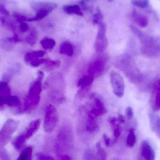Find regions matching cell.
Segmentation results:
<instances>
[{"instance_id": "6da1fadb", "label": "cell", "mask_w": 160, "mask_h": 160, "mask_svg": "<svg viewBox=\"0 0 160 160\" xmlns=\"http://www.w3.org/2000/svg\"><path fill=\"white\" fill-rule=\"evenodd\" d=\"M130 27L140 39L142 45V52L144 54L151 57L159 55L160 37L150 36L132 25H131Z\"/></svg>"}, {"instance_id": "7a4b0ae2", "label": "cell", "mask_w": 160, "mask_h": 160, "mask_svg": "<svg viewBox=\"0 0 160 160\" xmlns=\"http://www.w3.org/2000/svg\"><path fill=\"white\" fill-rule=\"evenodd\" d=\"M43 71L39 70L37 73V78L30 86L28 95L25 99L23 112H29L32 111L39 104L40 94L42 91V81L44 78Z\"/></svg>"}, {"instance_id": "3957f363", "label": "cell", "mask_w": 160, "mask_h": 160, "mask_svg": "<svg viewBox=\"0 0 160 160\" xmlns=\"http://www.w3.org/2000/svg\"><path fill=\"white\" fill-rule=\"evenodd\" d=\"M73 135L72 130L68 127L64 126L61 128L57 134L55 143V150L59 156H63L72 147Z\"/></svg>"}, {"instance_id": "277c9868", "label": "cell", "mask_w": 160, "mask_h": 160, "mask_svg": "<svg viewBox=\"0 0 160 160\" xmlns=\"http://www.w3.org/2000/svg\"><path fill=\"white\" fill-rule=\"evenodd\" d=\"M122 58L121 66L123 71L132 82H139L142 80V75L133 60L128 55H125Z\"/></svg>"}, {"instance_id": "5b68a950", "label": "cell", "mask_w": 160, "mask_h": 160, "mask_svg": "<svg viewBox=\"0 0 160 160\" xmlns=\"http://www.w3.org/2000/svg\"><path fill=\"white\" fill-rule=\"evenodd\" d=\"M59 117L56 108L51 104L46 107L44 121V128L48 133L52 132L57 127Z\"/></svg>"}, {"instance_id": "8992f818", "label": "cell", "mask_w": 160, "mask_h": 160, "mask_svg": "<svg viewBox=\"0 0 160 160\" xmlns=\"http://www.w3.org/2000/svg\"><path fill=\"white\" fill-rule=\"evenodd\" d=\"M19 122L12 118L6 121L0 130V147L5 146L10 141L19 126Z\"/></svg>"}, {"instance_id": "52a82bcc", "label": "cell", "mask_w": 160, "mask_h": 160, "mask_svg": "<svg viewBox=\"0 0 160 160\" xmlns=\"http://www.w3.org/2000/svg\"><path fill=\"white\" fill-rule=\"evenodd\" d=\"M106 32V25L102 22L98 24V29L95 41V47L97 53H102L107 48L108 41Z\"/></svg>"}, {"instance_id": "ba28073f", "label": "cell", "mask_w": 160, "mask_h": 160, "mask_svg": "<svg viewBox=\"0 0 160 160\" xmlns=\"http://www.w3.org/2000/svg\"><path fill=\"white\" fill-rule=\"evenodd\" d=\"M110 81L113 94L118 98H122L125 93V84L122 76L117 72L112 71L110 74Z\"/></svg>"}, {"instance_id": "9c48e42d", "label": "cell", "mask_w": 160, "mask_h": 160, "mask_svg": "<svg viewBox=\"0 0 160 160\" xmlns=\"http://www.w3.org/2000/svg\"><path fill=\"white\" fill-rule=\"evenodd\" d=\"M105 58L99 57L91 63L88 69V75L93 76L95 78L99 77L103 74L107 62L106 58Z\"/></svg>"}, {"instance_id": "30bf717a", "label": "cell", "mask_w": 160, "mask_h": 160, "mask_svg": "<svg viewBox=\"0 0 160 160\" xmlns=\"http://www.w3.org/2000/svg\"><path fill=\"white\" fill-rule=\"evenodd\" d=\"M90 98L94 100V106L89 112L96 117L101 116L107 113V109L102 98L96 93H93Z\"/></svg>"}, {"instance_id": "8fae6325", "label": "cell", "mask_w": 160, "mask_h": 160, "mask_svg": "<svg viewBox=\"0 0 160 160\" xmlns=\"http://www.w3.org/2000/svg\"><path fill=\"white\" fill-rule=\"evenodd\" d=\"M140 160H155L156 153L152 147L147 141L141 143L140 148Z\"/></svg>"}, {"instance_id": "7c38bea8", "label": "cell", "mask_w": 160, "mask_h": 160, "mask_svg": "<svg viewBox=\"0 0 160 160\" xmlns=\"http://www.w3.org/2000/svg\"><path fill=\"white\" fill-rule=\"evenodd\" d=\"M32 7L36 12L43 11L50 14L57 7V4L52 2H38L33 3Z\"/></svg>"}, {"instance_id": "4fadbf2b", "label": "cell", "mask_w": 160, "mask_h": 160, "mask_svg": "<svg viewBox=\"0 0 160 160\" xmlns=\"http://www.w3.org/2000/svg\"><path fill=\"white\" fill-rule=\"evenodd\" d=\"M11 89L7 82H0V107H3L5 104V101L11 96Z\"/></svg>"}, {"instance_id": "5bb4252c", "label": "cell", "mask_w": 160, "mask_h": 160, "mask_svg": "<svg viewBox=\"0 0 160 160\" xmlns=\"http://www.w3.org/2000/svg\"><path fill=\"white\" fill-rule=\"evenodd\" d=\"M41 124L40 119H36L32 121L29 124L22 134L27 140L32 137L38 130Z\"/></svg>"}, {"instance_id": "9a60e30c", "label": "cell", "mask_w": 160, "mask_h": 160, "mask_svg": "<svg viewBox=\"0 0 160 160\" xmlns=\"http://www.w3.org/2000/svg\"><path fill=\"white\" fill-rule=\"evenodd\" d=\"M150 127L151 130L154 132L156 136L160 139V116L150 113L149 114Z\"/></svg>"}, {"instance_id": "2e32d148", "label": "cell", "mask_w": 160, "mask_h": 160, "mask_svg": "<svg viewBox=\"0 0 160 160\" xmlns=\"http://www.w3.org/2000/svg\"><path fill=\"white\" fill-rule=\"evenodd\" d=\"M46 54V52L44 51H35L28 52L24 56V62L27 64L30 65L31 63L38 58H42Z\"/></svg>"}, {"instance_id": "e0dca14e", "label": "cell", "mask_w": 160, "mask_h": 160, "mask_svg": "<svg viewBox=\"0 0 160 160\" xmlns=\"http://www.w3.org/2000/svg\"><path fill=\"white\" fill-rule=\"evenodd\" d=\"M59 52L68 56H72L74 53V46L69 41H64L60 45Z\"/></svg>"}, {"instance_id": "ac0fdd59", "label": "cell", "mask_w": 160, "mask_h": 160, "mask_svg": "<svg viewBox=\"0 0 160 160\" xmlns=\"http://www.w3.org/2000/svg\"><path fill=\"white\" fill-rule=\"evenodd\" d=\"M132 16L134 22L141 28H145L148 25V19L143 15L134 11L132 12Z\"/></svg>"}, {"instance_id": "d6986e66", "label": "cell", "mask_w": 160, "mask_h": 160, "mask_svg": "<svg viewBox=\"0 0 160 160\" xmlns=\"http://www.w3.org/2000/svg\"><path fill=\"white\" fill-rule=\"evenodd\" d=\"M97 117L91 114L90 113H88V118L86 122V129L89 132H94L98 129V124L97 120Z\"/></svg>"}, {"instance_id": "ffe728a7", "label": "cell", "mask_w": 160, "mask_h": 160, "mask_svg": "<svg viewBox=\"0 0 160 160\" xmlns=\"http://www.w3.org/2000/svg\"><path fill=\"white\" fill-rule=\"evenodd\" d=\"M62 9L67 14L83 16V14L81 8L77 5H65L62 7Z\"/></svg>"}, {"instance_id": "44dd1931", "label": "cell", "mask_w": 160, "mask_h": 160, "mask_svg": "<svg viewBox=\"0 0 160 160\" xmlns=\"http://www.w3.org/2000/svg\"><path fill=\"white\" fill-rule=\"evenodd\" d=\"M20 69V66L18 64L10 68L3 75L2 81L8 82L14 77V75H16L19 71Z\"/></svg>"}, {"instance_id": "7402d4cb", "label": "cell", "mask_w": 160, "mask_h": 160, "mask_svg": "<svg viewBox=\"0 0 160 160\" xmlns=\"http://www.w3.org/2000/svg\"><path fill=\"white\" fill-rule=\"evenodd\" d=\"M27 140L23 134H21L17 136L12 142V145L15 149L17 150H20L23 147L27 142Z\"/></svg>"}, {"instance_id": "603a6c76", "label": "cell", "mask_w": 160, "mask_h": 160, "mask_svg": "<svg viewBox=\"0 0 160 160\" xmlns=\"http://www.w3.org/2000/svg\"><path fill=\"white\" fill-rule=\"evenodd\" d=\"M95 78L90 75H87L81 78L79 80L78 86L82 88H85L90 86L93 82Z\"/></svg>"}, {"instance_id": "cb8c5ba5", "label": "cell", "mask_w": 160, "mask_h": 160, "mask_svg": "<svg viewBox=\"0 0 160 160\" xmlns=\"http://www.w3.org/2000/svg\"><path fill=\"white\" fill-rule=\"evenodd\" d=\"M155 88L156 93L153 108L155 111H158L160 109V80L157 82Z\"/></svg>"}, {"instance_id": "d4e9b609", "label": "cell", "mask_w": 160, "mask_h": 160, "mask_svg": "<svg viewBox=\"0 0 160 160\" xmlns=\"http://www.w3.org/2000/svg\"><path fill=\"white\" fill-rule=\"evenodd\" d=\"M5 104L9 107H19L21 106L20 101L18 97L11 95L6 100Z\"/></svg>"}, {"instance_id": "484cf974", "label": "cell", "mask_w": 160, "mask_h": 160, "mask_svg": "<svg viewBox=\"0 0 160 160\" xmlns=\"http://www.w3.org/2000/svg\"><path fill=\"white\" fill-rule=\"evenodd\" d=\"M40 43L43 48L45 50L52 49L56 44V42L54 39L48 37L43 38Z\"/></svg>"}, {"instance_id": "4316f807", "label": "cell", "mask_w": 160, "mask_h": 160, "mask_svg": "<svg viewBox=\"0 0 160 160\" xmlns=\"http://www.w3.org/2000/svg\"><path fill=\"white\" fill-rule=\"evenodd\" d=\"M32 151V147H28L22 151L17 160H31Z\"/></svg>"}, {"instance_id": "83f0119b", "label": "cell", "mask_w": 160, "mask_h": 160, "mask_svg": "<svg viewBox=\"0 0 160 160\" xmlns=\"http://www.w3.org/2000/svg\"><path fill=\"white\" fill-rule=\"evenodd\" d=\"M61 65V62L59 60H50L48 62L45 63V67L44 68L47 71H52L56 68H59Z\"/></svg>"}, {"instance_id": "f1b7e54d", "label": "cell", "mask_w": 160, "mask_h": 160, "mask_svg": "<svg viewBox=\"0 0 160 160\" xmlns=\"http://www.w3.org/2000/svg\"><path fill=\"white\" fill-rule=\"evenodd\" d=\"M136 137L134 129L131 128L129 131L127 139V145L128 147H133L136 142Z\"/></svg>"}, {"instance_id": "f546056e", "label": "cell", "mask_w": 160, "mask_h": 160, "mask_svg": "<svg viewBox=\"0 0 160 160\" xmlns=\"http://www.w3.org/2000/svg\"><path fill=\"white\" fill-rule=\"evenodd\" d=\"M95 160H107V153L101 147L99 143L97 145V152Z\"/></svg>"}, {"instance_id": "4dcf8cb0", "label": "cell", "mask_w": 160, "mask_h": 160, "mask_svg": "<svg viewBox=\"0 0 160 160\" xmlns=\"http://www.w3.org/2000/svg\"><path fill=\"white\" fill-rule=\"evenodd\" d=\"M38 32L36 29H31L30 34L26 38V41L28 44L32 46L34 45L38 39Z\"/></svg>"}, {"instance_id": "1f68e13d", "label": "cell", "mask_w": 160, "mask_h": 160, "mask_svg": "<svg viewBox=\"0 0 160 160\" xmlns=\"http://www.w3.org/2000/svg\"><path fill=\"white\" fill-rule=\"evenodd\" d=\"M103 20V15L101 11L99 8H98L96 13L94 14L93 17V23L94 24H98L102 22Z\"/></svg>"}, {"instance_id": "d6a6232c", "label": "cell", "mask_w": 160, "mask_h": 160, "mask_svg": "<svg viewBox=\"0 0 160 160\" xmlns=\"http://www.w3.org/2000/svg\"><path fill=\"white\" fill-rule=\"evenodd\" d=\"M120 124V123H117L112 126L113 128V133L114 141H116L121 134L122 130H121Z\"/></svg>"}, {"instance_id": "836d02e7", "label": "cell", "mask_w": 160, "mask_h": 160, "mask_svg": "<svg viewBox=\"0 0 160 160\" xmlns=\"http://www.w3.org/2000/svg\"><path fill=\"white\" fill-rule=\"evenodd\" d=\"M132 3L140 8H145L148 6V0H132Z\"/></svg>"}, {"instance_id": "e575fe53", "label": "cell", "mask_w": 160, "mask_h": 160, "mask_svg": "<svg viewBox=\"0 0 160 160\" xmlns=\"http://www.w3.org/2000/svg\"><path fill=\"white\" fill-rule=\"evenodd\" d=\"M96 155L91 149H88L84 155V160H95Z\"/></svg>"}, {"instance_id": "d590c367", "label": "cell", "mask_w": 160, "mask_h": 160, "mask_svg": "<svg viewBox=\"0 0 160 160\" xmlns=\"http://www.w3.org/2000/svg\"><path fill=\"white\" fill-rule=\"evenodd\" d=\"M37 157L38 160H55L52 157L42 153H38Z\"/></svg>"}, {"instance_id": "8d00e7d4", "label": "cell", "mask_w": 160, "mask_h": 160, "mask_svg": "<svg viewBox=\"0 0 160 160\" xmlns=\"http://www.w3.org/2000/svg\"><path fill=\"white\" fill-rule=\"evenodd\" d=\"M126 113L127 118H128L129 120L131 119L133 116V112L132 108L131 107H128V108L126 109Z\"/></svg>"}, {"instance_id": "74e56055", "label": "cell", "mask_w": 160, "mask_h": 160, "mask_svg": "<svg viewBox=\"0 0 160 160\" xmlns=\"http://www.w3.org/2000/svg\"><path fill=\"white\" fill-rule=\"evenodd\" d=\"M103 140H104V143H105V145L107 147H109L112 143L111 142V139L109 137L106 135V134H104L103 135Z\"/></svg>"}, {"instance_id": "f35d334b", "label": "cell", "mask_w": 160, "mask_h": 160, "mask_svg": "<svg viewBox=\"0 0 160 160\" xmlns=\"http://www.w3.org/2000/svg\"><path fill=\"white\" fill-rule=\"evenodd\" d=\"M1 160H10V156L9 154L7 153L6 150L4 153L3 155L2 156L1 159Z\"/></svg>"}, {"instance_id": "ab89813d", "label": "cell", "mask_w": 160, "mask_h": 160, "mask_svg": "<svg viewBox=\"0 0 160 160\" xmlns=\"http://www.w3.org/2000/svg\"><path fill=\"white\" fill-rule=\"evenodd\" d=\"M21 30L22 31V32H25L26 31H28L29 29V26L27 25L26 23H23L21 25Z\"/></svg>"}, {"instance_id": "60d3db41", "label": "cell", "mask_w": 160, "mask_h": 160, "mask_svg": "<svg viewBox=\"0 0 160 160\" xmlns=\"http://www.w3.org/2000/svg\"><path fill=\"white\" fill-rule=\"evenodd\" d=\"M117 118L118 122L120 124H122V123H124L125 122V118L122 115L119 114Z\"/></svg>"}, {"instance_id": "b9f144b4", "label": "cell", "mask_w": 160, "mask_h": 160, "mask_svg": "<svg viewBox=\"0 0 160 160\" xmlns=\"http://www.w3.org/2000/svg\"><path fill=\"white\" fill-rule=\"evenodd\" d=\"M60 160H71V159L69 156L65 155L61 157Z\"/></svg>"}, {"instance_id": "7bdbcfd3", "label": "cell", "mask_w": 160, "mask_h": 160, "mask_svg": "<svg viewBox=\"0 0 160 160\" xmlns=\"http://www.w3.org/2000/svg\"><path fill=\"white\" fill-rule=\"evenodd\" d=\"M6 150L2 148V147H0V159L2 158V156L3 155L4 153L5 152Z\"/></svg>"}, {"instance_id": "ee69618b", "label": "cell", "mask_w": 160, "mask_h": 160, "mask_svg": "<svg viewBox=\"0 0 160 160\" xmlns=\"http://www.w3.org/2000/svg\"><path fill=\"white\" fill-rule=\"evenodd\" d=\"M112 160H121L119 159L118 158H113Z\"/></svg>"}]
</instances>
